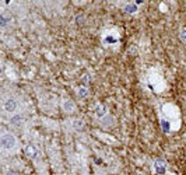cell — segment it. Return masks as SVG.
<instances>
[{
  "mask_svg": "<svg viewBox=\"0 0 186 175\" xmlns=\"http://www.w3.org/2000/svg\"><path fill=\"white\" fill-rule=\"evenodd\" d=\"M17 144V140L16 137L11 134V133H3L2 136V147L4 150H13Z\"/></svg>",
  "mask_w": 186,
  "mask_h": 175,
  "instance_id": "6da1fadb",
  "label": "cell"
},
{
  "mask_svg": "<svg viewBox=\"0 0 186 175\" xmlns=\"http://www.w3.org/2000/svg\"><path fill=\"white\" fill-rule=\"evenodd\" d=\"M153 168L157 174H165L166 172V164L162 161V160H155L153 163Z\"/></svg>",
  "mask_w": 186,
  "mask_h": 175,
  "instance_id": "7a4b0ae2",
  "label": "cell"
},
{
  "mask_svg": "<svg viewBox=\"0 0 186 175\" xmlns=\"http://www.w3.org/2000/svg\"><path fill=\"white\" fill-rule=\"evenodd\" d=\"M94 114H95L97 118L102 119V118H105V116L108 115V109H106V106H105V105L97 104V105H95V108H94Z\"/></svg>",
  "mask_w": 186,
  "mask_h": 175,
  "instance_id": "3957f363",
  "label": "cell"
},
{
  "mask_svg": "<svg viewBox=\"0 0 186 175\" xmlns=\"http://www.w3.org/2000/svg\"><path fill=\"white\" fill-rule=\"evenodd\" d=\"M24 153H25V155L28 158H37L38 149L34 144H28V146H25V149H24Z\"/></svg>",
  "mask_w": 186,
  "mask_h": 175,
  "instance_id": "277c9868",
  "label": "cell"
},
{
  "mask_svg": "<svg viewBox=\"0 0 186 175\" xmlns=\"http://www.w3.org/2000/svg\"><path fill=\"white\" fill-rule=\"evenodd\" d=\"M17 101L13 100V98H8L4 101V109L7 111V112H14V111L17 109Z\"/></svg>",
  "mask_w": 186,
  "mask_h": 175,
  "instance_id": "5b68a950",
  "label": "cell"
},
{
  "mask_svg": "<svg viewBox=\"0 0 186 175\" xmlns=\"http://www.w3.org/2000/svg\"><path fill=\"white\" fill-rule=\"evenodd\" d=\"M76 108V105L74 102H73L71 100H66V101H63V109L66 111V112H73Z\"/></svg>",
  "mask_w": 186,
  "mask_h": 175,
  "instance_id": "8992f818",
  "label": "cell"
},
{
  "mask_svg": "<svg viewBox=\"0 0 186 175\" xmlns=\"http://www.w3.org/2000/svg\"><path fill=\"white\" fill-rule=\"evenodd\" d=\"M161 129H162V132L164 133H169L171 132V122L168 119H164V118H161Z\"/></svg>",
  "mask_w": 186,
  "mask_h": 175,
  "instance_id": "52a82bcc",
  "label": "cell"
},
{
  "mask_svg": "<svg viewBox=\"0 0 186 175\" xmlns=\"http://www.w3.org/2000/svg\"><path fill=\"white\" fill-rule=\"evenodd\" d=\"M125 13L126 14H131V13H134V11H137V4L134 3V4H131V3H129V4H126L125 6Z\"/></svg>",
  "mask_w": 186,
  "mask_h": 175,
  "instance_id": "ba28073f",
  "label": "cell"
},
{
  "mask_svg": "<svg viewBox=\"0 0 186 175\" xmlns=\"http://www.w3.org/2000/svg\"><path fill=\"white\" fill-rule=\"evenodd\" d=\"M73 128H74L76 130H83V129H84V122H83L81 119L73 120Z\"/></svg>",
  "mask_w": 186,
  "mask_h": 175,
  "instance_id": "9c48e42d",
  "label": "cell"
},
{
  "mask_svg": "<svg viewBox=\"0 0 186 175\" xmlns=\"http://www.w3.org/2000/svg\"><path fill=\"white\" fill-rule=\"evenodd\" d=\"M21 120H22V118H21L20 115H14V116H11L10 122H11L13 125H16V126H20V123H21Z\"/></svg>",
  "mask_w": 186,
  "mask_h": 175,
  "instance_id": "30bf717a",
  "label": "cell"
},
{
  "mask_svg": "<svg viewBox=\"0 0 186 175\" xmlns=\"http://www.w3.org/2000/svg\"><path fill=\"white\" fill-rule=\"evenodd\" d=\"M87 95H88V88L87 87H80V88H78V97H80V98H84Z\"/></svg>",
  "mask_w": 186,
  "mask_h": 175,
  "instance_id": "8fae6325",
  "label": "cell"
},
{
  "mask_svg": "<svg viewBox=\"0 0 186 175\" xmlns=\"http://www.w3.org/2000/svg\"><path fill=\"white\" fill-rule=\"evenodd\" d=\"M180 39L183 42H186V28H183V30L180 31Z\"/></svg>",
  "mask_w": 186,
  "mask_h": 175,
  "instance_id": "7c38bea8",
  "label": "cell"
},
{
  "mask_svg": "<svg viewBox=\"0 0 186 175\" xmlns=\"http://www.w3.org/2000/svg\"><path fill=\"white\" fill-rule=\"evenodd\" d=\"M7 175H17V172H14V171H8Z\"/></svg>",
  "mask_w": 186,
  "mask_h": 175,
  "instance_id": "4fadbf2b",
  "label": "cell"
}]
</instances>
